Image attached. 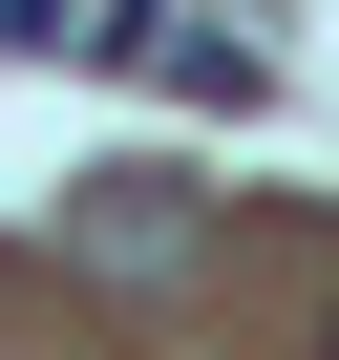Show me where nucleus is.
<instances>
[{"label": "nucleus", "instance_id": "nucleus-1", "mask_svg": "<svg viewBox=\"0 0 339 360\" xmlns=\"http://www.w3.org/2000/svg\"><path fill=\"white\" fill-rule=\"evenodd\" d=\"M64 255L106 297H170V276H191V191H170V169H85V191H64Z\"/></svg>", "mask_w": 339, "mask_h": 360}, {"label": "nucleus", "instance_id": "nucleus-2", "mask_svg": "<svg viewBox=\"0 0 339 360\" xmlns=\"http://www.w3.org/2000/svg\"><path fill=\"white\" fill-rule=\"evenodd\" d=\"M0 43H22V64H127L148 0H0Z\"/></svg>", "mask_w": 339, "mask_h": 360}, {"label": "nucleus", "instance_id": "nucleus-3", "mask_svg": "<svg viewBox=\"0 0 339 360\" xmlns=\"http://www.w3.org/2000/svg\"><path fill=\"white\" fill-rule=\"evenodd\" d=\"M318 360H339V339H318Z\"/></svg>", "mask_w": 339, "mask_h": 360}]
</instances>
